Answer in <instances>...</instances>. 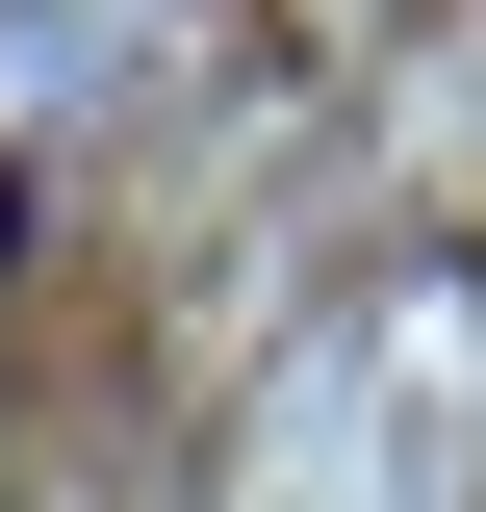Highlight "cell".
I'll use <instances>...</instances> for the list:
<instances>
[{"instance_id": "1", "label": "cell", "mask_w": 486, "mask_h": 512, "mask_svg": "<svg viewBox=\"0 0 486 512\" xmlns=\"http://www.w3.org/2000/svg\"><path fill=\"white\" fill-rule=\"evenodd\" d=\"M0 256H26V154H0Z\"/></svg>"}]
</instances>
